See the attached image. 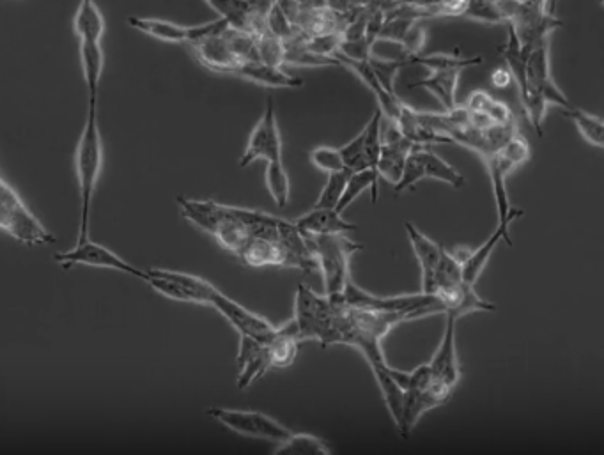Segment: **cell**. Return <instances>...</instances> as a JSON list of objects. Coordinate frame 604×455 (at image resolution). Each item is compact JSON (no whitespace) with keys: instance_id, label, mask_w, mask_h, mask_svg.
<instances>
[{"instance_id":"obj_17","label":"cell","mask_w":604,"mask_h":455,"mask_svg":"<svg viewBox=\"0 0 604 455\" xmlns=\"http://www.w3.org/2000/svg\"><path fill=\"white\" fill-rule=\"evenodd\" d=\"M305 236H326V234H348L357 231L355 224H349L337 209L314 208L303 213L295 222Z\"/></svg>"},{"instance_id":"obj_23","label":"cell","mask_w":604,"mask_h":455,"mask_svg":"<svg viewBox=\"0 0 604 455\" xmlns=\"http://www.w3.org/2000/svg\"><path fill=\"white\" fill-rule=\"evenodd\" d=\"M380 179V172L378 170L367 169L351 172L346 192L342 195L341 202L337 206V211L344 213L367 190L371 192L372 204H376L378 197H380Z\"/></svg>"},{"instance_id":"obj_8","label":"cell","mask_w":604,"mask_h":455,"mask_svg":"<svg viewBox=\"0 0 604 455\" xmlns=\"http://www.w3.org/2000/svg\"><path fill=\"white\" fill-rule=\"evenodd\" d=\"M54 261L61 264L64 270H70L75 266H91V268H105V270L128 273V275L139 278L146 284L149 280L148 270H139L137 266H133L132 263H128L126 259H123L121 255H117L116 252L103 247L100 243H94L91 238L84 241V243H77L75 248H71V250L55 254Z\"/></svg>"},{"instance_id":"obj_31","label":"cell","mask_w":604,"mask_h":455,"mask_svg":"<svg viewBox=\"0 0 604 455\" xmlns=\"http://www.w3.org/2000/svg\"><path fill=\"white\" fill-rule=\"evenodd\" d=\"M286 41L270 31L257 36V61L282 68L286 64Z\"/></svg>"},{"instance_id":"obj_35","label":"cell","mask_w":604,"mask_h":455,"mask_svg":"<svg viewBox=\"0 0 604 455\" xmlns=\"http://www.w3.org/2000/svg\"><path fill=\"white\" fill-rule=\"evenodd\" d=\"M420 147L417 146L413 151H411L410 156H408V162H406V167H404L403 178L401 181L394 186V192L399 195V193L406 192V190H411L413 186L420 183L422 179H426V170H424V162H422V155H420Z\"/></svg>"},{"instance_id":"obj_36","label":"cell","mask_w":604,"mask_h":455,"mask_svg":"<svg viewBox=\"0 0 604 455\" xmlns=\"http://www.w3.org/2000/svg\"><path fill=\"white\" fill-rule=\"evenodd\" d=\"M266 27H268V31L272 32V34H275L277 38L284 39V41H287V39H291L293 36H295L291 16L287 15L286 11H284V8L280 6L277 0L273 2L272 9H270V13H268Z\"/></svg>"},{"instance_id":"obj_19","label":"cell","mask_w":604,"mask_h":455,"mask_svg":"<svg viewBox=\"0 0 604 455\" xmlns=\"http://www.w3.org/2000/svg\"><path fill=\"white\" fill-rule=\"evenodd\" d=\"M372 374L376 383L380 386L383 401L387 406L390 417L394 420L397 431H401L404 422V404H406V392L395 381L394 376L390 374V365L387 360L385 362L372 363Z\"/></svg>"},{"instance_id":"obj_33","label":"cell","mask_w":604,"mask_h":455,"mask_svg":"<svg viewBox=\"0 0 604 455\" xmlns=\"http://www.w3.org/2000/svg\"><path fill=\"white\" fill-rule=\"evenodd\" d=\"M309 156L310 163H312L316 169L325 172L326 176H328V174H333V172H341V170L346 169V163H344V158H342L341 147H339V149L330 146L314 147V149L310 151Z\"/></svg>"},{"instance_id":"obj_11","label":"cell","mask_w":604,"mask_h":455,"mask_svg":"<svg viewBox=\"0 0 604 455\" xmlns=\"http://www.w3.org/2000/svg\"><path fill=\"white\" fill-rule=\"evenodd\" d=\"M210 307L220 312L225 317V321L231 324L240 335L259 340L263 344H270L273 337H275V333L279 330L268 319L257 316L254 312L245 309L243 305L231 300L229 296H225L215 286L211 287L210 291Z\"/></svg>"},{"instance_id":"obj_14","label":"cell","mask_w":604,"mask_h":455,"mask_svg":"<svg viewBox=\"0 0 604 455\" xmlns=\"http://www.w3.org/2000/svg\"><path fill=\"white\" fill-rule=\"evenodd\" d=\"M404 229L408 232L411 248L415 252V257L420 264V273H422V293L434 294L436 289V275L442 264L445 247L438 245L436 241L427 238L424 232H420L411 222L404 224Z\"/></svg>"},{"instance_id":"obj_1","label":"cell","mask_w":604,"mask_h":455,"mask_svg":"<svg viewBox=\"0 0 604 455\" xmlns=\"http://www.w3.org/2000/svg\"><path fill=\"white\" fill-rule=\"evenodd\" d=\"M86 124L75 147V172H77L78 193H80V227L77 243L89 240L91 209H93L96 185L103 170V137L98 121V98H89Z\"/></svg>"},{"instance_id":"obj_29","label":"cell","mask_w":604,"mask_h":455,"mask_svg":"<svg viewBox=\"0 0 604 455\" xmlns=\"http://www.w3.org/2000/svg\"><path fill=\"white\" fill-rule=\"evenodd\" d=\"M566 116L576 124L581 137L590 142L592 146L603 147L604 149V121L599 117L587 114L581 108H571L566 110Z\"/></svg>"},{"instance_id":"obj_16","label":"cell","mask_w":604,"mask_h":455,"mask_svg":"<svg viewBox=\"0 0 604 455\" xmlns=\"http://www.w3.org/2000/svg\"><path fill=\"white\" fill-rule=\"evenodd\" d=\"M233 77L243 78L252 84L272 87V89H295L303 84L302 78L289 75L282 68L270 66L261 61H243L229 71Z\"/></svg>"},{"instance_id":"obj_37","label":"cell","mask_w":604,"mask_h":455,"mask_svg":"<svg viewBox=\"0 0 604 455\" xmlns=\"http://www.w3.org/2000/svg\"><path fill=\"white\" fill-rule=\"evenodd\" d=\"M427 32L424 27L420 25H413L410 32L406 34L401 47L406 50V57H413V55H420V52L426 47Z\"/></svg>"},{"instance_id":"obj_27","label":"cell","mask_w":604,"mask_h":455,"mask_svg":"<svg viewBox=\"0 0 604 455\" xmlns=\"http://www.w3.org/2000/svg\"><path fill=\"white\" fill-rule=\"evenodd\" d=\"M466 107L486 114L493 124H509L514 121L511 108L507 107L504 101L495 100L486 91H475L470 94V98L466 100Z\"/></svg>"},{"instance_id":"obj_7","label":"cell","mask_w":604,"mask_h":455,"mask_svg":"<svg viewBox=\"0 0 604 455\" xmlns=\"http://www.w3.org/2000/svg\"><path fill=\"white\" fill-rule=\"evenodd\" d=\"M128 25L149 38L172 45H183V43L194 45L211 34H220L231 27L224 18H217L213 22L202 25H179L162 18H144V16H130Z\"/></svg>"},{"instance_id":"obj_21","label":"cell","mask_w":604,"mask_h":455,"mask_svg":"<svg viewBox=\"0 0 604 455\" xmlns=\"http://www.w3.org/2000/svg\"><path fill=\"white\" fill-rule=\"evenodd\" d=\"M461 73H463L461 70L429 71V75L426 78H422L419 82L411 84L410 87L411 89H415V87L426 89V91L433 94L436 100L442 103L445 112H450V110H456L459 107L457 105L456 94Z\"/></svg>"},{"instance_id":"obj_4","label":"cell","mask_w":604,"mask_h":455,"mask_svg":"<svg viewBox=\"0 0 604 455\" xmlns=\"http://www.w3.org/2000/svg\"><path fill=\"white\" fill-rule=\"evenodd\" d=\"M0 227L11 238L29 247L55 243L54 234L43 227L6 179L0 181Z\"/></svg>"},{"instance_id":"obj_34","label":"cell","mask_w":604,"mask_h":455,"mask_svg":"<svg viewBox=\"0 0 604 455\" xmlns=\"http://www.w3.org/2000/svg\"><path fill=\"white\" fill-rule=\"evenodd\" d=\"M369 61H371L372 70L376 73V77L380 78L383 87L387 89L388 93L395 94V78L404 66L410 64L408 57H404V59H381V57L371 55Z\"/></svg>"},{"instance_id":"obj_9","label":"cell","mask_w":604,"mask_h":455,"mask_svg":"<svg viewBox=\"0 0 604 455\" xmlns=\"http://www.w3.org/2000/svg\"><path fill=\"white\" fill-rule=\"evenodd\" d=\"M148 275L149 286L165 298L210 307V291L213 284L208 280L183 271L160 270V268H151L148 270Z\"/></svg>"},{"instance_id":"obj_24","label":"cell","mask_w":604,"mask_h":455,"mask_svg":"<svg viewBox=\"0 0 604 455\" xmlns=\"http://www.w3.org/2000/svg\"><path fill=\"white\" fill-rule=\"evenodd\" d=\"M78 52H80V64H82V71H84V80H86L89 98H98L101 75H103V68H105L103 47H101V43H80Z\"/></svg>"},{"instance_id":"obj_2","label":"cell","mask_w":604,"mask_h":455,"mask_svg":"<svg viewBox=\"0 0 604 455\" xmlns=\"http://www.w3.org/2000/svg\"><path fill=\"white\" fill-rule=\"evenodd\" d=\"M523 107L537 135H543V121L550 105H558L564 110L574 108L566 94L553 82L550 73V47L548 41L535 47L527 59V82L521 91Z\"/></svg>"},{"instance_id":"obj_10","label":"cell","mask_w":604,"mask_h":455,"mask_svg":"<svg viewBox=\"0 0 604 455\" xmlns=\"http://www.w3.org/2000/svg\"><path fill=\"white\" fill-rule=\"evenodd\" d=\"M282 146L284 144L280 137L275 103L272 98H268L263 116L248 137L247 149L240 160L241 169H245L257 160H264L266 163L282 162Z\"/></svg>"},{"instance_id":"obj_38","label":"cell","mask_w":604,"mask_h":455,"mask_svg":"<svg viewBox=\"0 0 604 455\" xmlns=\"http://www.w3.org/2000/svg\"><path fill=\"white\" fill-rule=\"evenodd\" d=\"M489 82L496 89H507L509 85L514 82V77H512V71L507 68V66H498L491 73V77H489Z\"/></svg>"},{"instance_id":"obj_13","label":"cell","mask_w":604,"mask_h":455,"mask_svg":"<svg viewBox=\"0 0 604 455\" xmlns=\"http://www.w3.org/2000/svg\"><path fill=\"white\" fill-rule=\"evenodd\" d=\"M457 321L459 319L454 314L445 316V332H443L442 342L429 362L434 379L454 390L461 381V365L457 358L456 346Z\"/></svg>"},{"instance_id":"obj_26","label":"cell","mask_w":604,"mask_h":455,"mask_svg":"<svg viewBox=\"0 0 604 455\" xmlns=\"http://www.w3.org/2000/svg\"><path fill=\"white\" fill-rule=\"evenodd\" d=\"M408 61H410V64H420L429 71H463L466 68L482 64V55H477V57H461V55L450 54L413 55V57H408Z\"/></svg>"},{"instance_id":"obj_32","label":"cell","mask_w":604,"mask_h":455,"mask_svg":"<svg viewBox=\"0 0 604 455\" xmlns=\"http://www.w3.org/2000/svg\"><path fill=\"white\" fill-rule=\"evenodd\" d=\"M349 176H351V170L349 169L328 174L325 186H323V190L319 193L318 201H316L314 206H316V208L337 209L339 202H341L342 195L346 192Z\"/></svg>"},{"instance_id":"obj_6","label":"cell","mask_w":604,"mask_h":455,"mask_svg":"<svg viewBox=\"0 0 604 455\" xmlns=\"http://www.w3.org/2000/svg\"><path fill=\"white\" fill-rule=\"evenodd\" d=\"M296 330L300 340H318L325 348L326 340L332 330L333 305L330 296H319L310 287L298 286L296 289L295 317Z\"/></svg>"},{"instance_id":"obj_20","label":"cell","mask_w":604,"mask_h":455,"mask_svg":"<svg viewBox=\"0 0 604 455\" xmlns=\"http://www.w3.org/2000/svg\"><path fill=\"white\" fill-rule=\"evenodd\" d=\"M105 31L107 22L96 0H80L73 16V32L78 43H101Z\"/></svg>"},{"instance_id":"obj_5","label":"cell","mask_w":604,"mask_h":455,"mask_svg":"<svg viewBox=\"0 0 604 455\" xmlns=\"http://www.w3.org/2000/svg\"><path fill=\"white\" fill-rule=\"evenodd\" d=\"M206 415L213 418L218 424L224 425L225 429L245 436V438H254V440L282 443L293 434L286 425L280 424L279 420H275L270 415H264L261 411L213 406V408L206 409Z\"/></svg>"},{"instance_id":"obj_15","label":"cell","mask_w":604,"mask_h":455,"mask_svg":"<svg viewBox=\"0 0 604 455\" xmlns=\"http://www.w3.org/2000/svg\"><path fill=\"white\" fill-rule=\"evenodd\" d=\"M272 369L268 346L250 337L240 335V353H238V388L247 390L257 379L263 378Z\"/></svg>"},{"instance_id":"obj_18","label":"cell","mask_w":604,"mask_h":455,"mask_svg":"<svg viewBox=\"0 0 604 455\" xmlns=\"http://www.w3.org/2000/svg\"><path fill=\"white\" fill-rule=\"evenodd\" d=\"M511 225H496V231L491 234V238L488 241H484L481 247L475 248L468 255L465 263H463V278H465L466 284L475 286L481 278L482 271L486 270L491 255L495 252L496 247L505 241L509 247H512Z\"/></svg>"},{"instance_id":"obj_12","label":"cell","mask_w":604,"mask_h":455,"mask_svg":"<svg viewBox=\"0 0 604 455\" xmlns=\"http://www.w3.org/2000/svg\"><path fill=\"white\" fill-rule=\"evenodd\" d=\"M387 130H383V147H381L378 172L380 178L388 181L390 185H397L403 178L404 167L408 162L411 151L417 147L404 135L397 124L388 121Z\"/></svg>"},{"instance_id":"obj_39","label":"cell","mask_w":604,"mask_h":455,"mask_svg":"<svg viewBox=\"0 0 604 455\" xmlns=\"http://www.w3.org/2000/svg\"><path fill=\"white\" fill-rule=\"evenodd\" d=\"M603 6H604V0H603Z\"/></svg>"},{"instance_id":"obj_22","label":"cell","mask_w":604,"mask_h":455,"mask_svg":"<svg viewBox=\"0 0 604 455\" xmlns=\"http://www.w3.org/2000/svg\"><path fill=\"white\" fill-rule=\"evenodd\" d=\"M300 335L296 330V324L293 319L287 321L284 326H279L272 342L268 346V355L272 362V369H287L295 363L298 356V346H300Z\"/></svg>"},{"instance_id":"obj_30","label":"cell","mask_w":604,"mask_h":455,"mask_svg":"<svg viewBox=\"0 0 604 455\" xmlns=\"http://www.w3.org/2000/svg\"><path fill=\"white\" fill-rule=\"evenodd\" d=\"M275 454H332V448L325 441L312 434H291L286 441L279 443Z\"/></svg>"},{"instance_id":"obj_25","label":"cell","mask_w":604,"mask_h":455,"mask_svg":"<svg viewBox=\"0 0 604 455\" xmlns=\"http://www.w3.org/2000/svg\"><path fill=\"white\" fill-rule=\"evenodd\" d=\"M420 155H422V162H424V170H426V179H436V181H442L447 185L454 186V188H463L465 186V178L461 176V172H457L450 163L442 160L440 156L433 153L429 147H420Z\"/></svg>"},{"instance_id":"obj_3","label":"cell","mask_w":604,"mask_h":455,"mask_svg":"<svg viewBox=\"0 0 604 455\" xmlns=\"http://www.w3.org/2000/svg\"><path fill=\"white\" fill-rule=\"evenodd\" d=\"M310 254L321 271L326 296H341L346 291L349 280L351 257L364 250V245L349 240L346 234H326V236H305Z\"/></svg>"},{"instance_id":"obj_28","label":"cell","mask_w":604,"mask_h":455,"mask_svg":"<svg viewBox=\"0 0 604 455\" xmlns=\"http://www.w3.org/2000/svg\"><path fill=\"white\" fill-rule=\"evenodd\" d=\"M266 188L268 193L272 195L273 201L280 209L287 208L289 199H291V181L287 174L286 167L282 162L266 163Z\"/></svg>"}]
</instances>
